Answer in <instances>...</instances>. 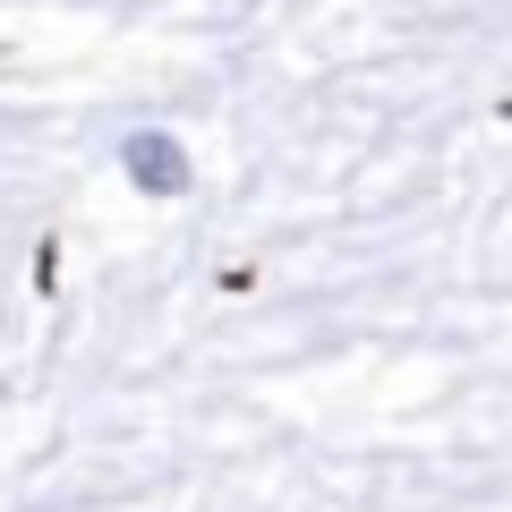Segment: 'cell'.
Listing matches in <instances>:
<instances>
[{"label":"cell","mask_w":512,"mask_h":512,"mask_svg":"<svg viewBox=\"0 0 512 512\" xmlns=\"http://www.w3.org/2000/svg\"><path fill=\"white\" fill-rule=\"evenodd\" d=\"M120 171L146 188V197H188V154H180L171 128H128L120 137Z\"/></svg>","instance_id":"1"}]
</instances>
